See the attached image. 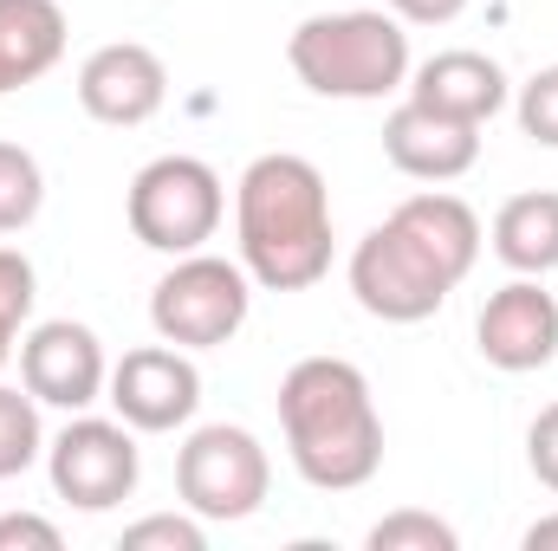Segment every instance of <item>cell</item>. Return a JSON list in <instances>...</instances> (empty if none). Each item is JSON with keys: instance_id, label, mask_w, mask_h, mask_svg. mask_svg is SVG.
Segmentation results:
<instances>
[{"instance_id": "6da1fadb", "label": "cell", "mask_w": 558, "mask_h": 551, "mask_svg": "<svg viewBox=\"0 0 558 551\" xmlns=\"http://www.w3.org/2000/svg\"><path fill=\"white\" fill-rule=\"evenodd\" d=\"M481 247V215L448 188H422L351 247V292L384 325H422L474 273Z\"/></svg>"}, {"instance_id": "7a4b0ae2", "label": "cell", "mask_w": 558, "mask_h": 551, "mask_svg": "<svg viewBox=\"0 0 558 551\" xmlns=\"http://www.w3.org/2000/svg\"><path fill=\"white\" fill-rule=\"evenodd\" d=\"M279 434L318 493H357L384 467V415L351 357H299L279 377Z\"/></svg>"}, {"instance_id": "3957f363", "label": "cell", "mask_w": 558, "mask_h": 551, "mask_svg": "<svg viewBox=\"0 0 558 551\" xmlns=\"http://www.w3.org/2000/svg\"><path fill=\"white\" fill-rule=\"evenodd\" d=\"M234 241L260 292H305L331 273V188L318 162L267 149L234 182Z\"/></svg>"}, {"instance_id": "277c9868", "label": "cell", "mask_w": 558, "mask_h": 551, "mask_svg": "<svg viewBox=\"0 0 558 551\" xmlns=\"http://www.w3.org/2000/svg\"><path fill=\"white\" fill-rule=\"evenodd\" d=\"M286 65L305 91L344 98V105H377L410 85V33L384 7H344V13H312L286 39Z\"/></svg>"}, {"instance_id": "5b68a950", "label": "cell", "mask_w": 558, "mask_h": 551, "mask_svg": "<svg viewBox=\"0 0 558 551\" xmlns=\"http://www.w3.org/2000/svg\"><path fill=\"white\" fill-rule=\"evenodd\" d=\"M124 215H131V234L149 254L182 260V254H202L221 234L228 188H221L215 162H202V156H156L131 175Z\"/></svg>"}, {"instance_id": "8992f818", "label": "cell", "mask_w": 558, "mask_h": 551, "mask_svg": "<svg viewBox=\"0 0 558 551\" xmlns=\"http://www.w3.org/2000/svg\"><path fill=\"white\" fill-rule=\"evenodd\" d=\"M274 461L254 428L241 421H202L175 448V493L202 526H241L267 506Z\"/></svg>"}, {"instance_id": "52a82bcc", "label": "cell", "mask_w": 558, "mask_h": 551, "mask_svg": "<svg viewBox=\"0 0 558 551\" xmlns=\"http://www.w3.org/2000/svg\"><path fill=\"white\" fill-rule=\"evenodd\" d=\"M254 311V279L241 260L221 254H182L149 292V331L182 351H221Z\"/></svg>"}, {"instance_id": "ba28073f", "label": "cell", "mask_w": 558, "mask_h": 551, "mask_svg": "<svg viewBox=\"0 0 558 551\" xmlns=\"http://www.w3.org/2000/svg\"><path fill=\"white\" fill-rule=\"evenodd\" d=\"M46 474L52 493L78 513H111L137 493L143 454L131 421H105V415H72L52 441H46Z\"/></svg>"}, {"instance_id": "9c48e42d", "label": "cell", "mask_w": 558, "mask_h": 551, "mask_svg": "<svg viewBox=\"0 0 558 551\" xmlns=\"http://www.w3.org/2000/svg\"><path fill=\"white\" fill-rule=\"evenodd\" d=\"M105 403L118 409V421H131L137 434H175L189 428L202 409V370L182 344H143L124 351L111 364V383H105Z\"/></svg>"}, {"instance_id": "30bf717a", "label": "cell", "mask_w": 558, "mask_h": 551, "mask_svg": "<svg viewBox=\"0 0 558 551\" xmlns=\"http://www.w3.org/2000/svg\"><path fill=\"white\" fill-rule=\"evenodd\" d=\"M20 383L33 390V403L65 415H85L105 383H111V364H105V344L92 325L78 318H46L20 338Z\"/></svg>"}, {"instance_id": "8fae6325", "label": "cell", "mask_w": 558, "mask_h": 551, "mask_svg": "<svg viewBox=\"0 0 558 551\" xmlns=\"http://www.w3.org/2000/svg\"><path fill=\"white\" fill-rule=\"evenodd\" d=\"M78 105L92 124H111V131H137L149 124L162 105H169V65L156 46L143 39H111L98 46L85 65H78Z\"/></svg>"}, {"instance_id": "7c38bea8", "label": "cell", "mask_w": 558, "mask_h": 551, "mask_svg": "<svg viewBox=\"0 0 558 551\" xmlns=\"http://www.w3.org/2000/svg\"><path fill=\"white\" fill-rule=\"evenodd\" d=\"M474 344L494 370L507 377H526V370H546L558 357V298L539 279H507L500 292H487L481 318H474Z\"/></svg>"}, {"instance_id": "4fadbf2b", "label": "cell", "mask_w": 558, "mask_h": 551, "mask_svg": "<svg viewBox=\"0 0 558 551\" xmlns=\"http://www.w3.org/2000/svg\"><path fill=\"white\" fill-rule=\"evenodd\" d=\"M384 156L410 175V182H454L481 162V124H454L441 111H428L416 98H403L384 118Z\"/></svg>"}, {"instance_id": "5bb4252c", "label": "cell", "mask_w": 558, "mask_h": 551, "mask_svg": "<svg viewBox=\"0 0 558 551\" xmlns=\"http://www.w3.org/2000/svg\"><path fill=\"white\" fill-rule=\"evenodd\" d=\"M403 91H410L416 105H428V111L454 118V124H487V118H500L507 98H513L500 59H487V52H474V46H454V52H435V59L410 65V85H403Z\"/></svg>"}, {"instance_id": "9a60e30c", "label": "cell", "mask_w": 558, "mask_h": 551, "mask_svg": "<svg viewBox=\"0 0 558 551\" xmlns=\"http://www.w3.org/2000/svg\"><path fill=\"white\" fill-rule=\"evenodd\" d=\"M65 59V7L59 0H0V98L39 85Z\"/></svg>"}, {"instance_id": "2e32d148", "label": "cell", "mask_w": 558, "mask_h": 551, "mask_svg": "<svg viewBox=\"0 0 558 551\" xmlns=\"http://www.w3.org/2000/svg\"><path fill=\"white\" fill-rule=\"evenodd\" d=\"M494 254L500 267L526 279H546L558 267V188H526L513 201H500L494 215Z\"/></svg>"}, {"instance_id": "e0dca14e", "label": "cell", "mask_w": 558, "mask_h": 551, "mask_svg": "<svg viewBox=\"0 0 558 551\" xmlns=\"http://www.w3.org/2000/svg\"><path fill=\"white\" fill-rule=\"evenodd\" d=\"M39 208H46V169H39V156L20 149V143H0V234L33 228Z\"/></svg>"}, {"instance_id": "ac0fdd59", "label": "cell", "mask_w": 558, "mask_h": 551, "mask_svg": "<svg viewBox=\"0 0 558 551\" xmlns=\"http://www.w3.org/2000/svg\"><path fill=\"white\" fill-rule=\"evenodd\" d=\"M39 454H46V428H39V403H33V390H26V383H20V390L0 383V480L26 474Z\"/></svg>"}, {"instance_id": "d6986e66", "label": "cell", "mask_w": 558, "mask_h": 551, "mask_svg": "<svg viewBox=\"0 0 558 551\" xmlns=\"http://www.w3.org/2000/svg\"><path fill=\"white\" fill-rule=\"evenodd\" d=\"M364 546H371V551H454V546H461V532H454L448 519H435V513H416V506H403V513L377 519Z\"/></svg>"}, {"instance_id": "ffe728a7", "label": "cell", "mask_w": 558, "mask_h": 551, "mask_svg": "<svg viewBox=\"0 0 558 551\" xmlns=\"http://www.w3.org/2000/svg\"><path fill=\"white\" fill-rule=\"evenodd\" d=\"M208 546V532H202V519L182 506V513H149L137 526H124V551H202Z\"/></svg>"}, {"instance_id": "44dd1931", "label": "cell", "mask_w": 558, "mask_h": 551, "mask_svg": "<svg viewBox=\"0 0 558 551\" xmlns=\"http://www.w3.org/2000/svg\"><path fill=\"white\" fill-rule=\"evenodd\" d=\"M513 111H520V131L539 143V149H558V65H539V72L520 85Z\"/></svg>"}, {"instance_id": "7402d4cb", "label": "cell", "mask_w": 558, "mask_h": 551, "mask_svg": "<svg viewBox=\"0 0 558 551\" xmlns=\"http://www.w3.org/2000/svg\"><path fill=\"white\" fill-rule=\"evenodd\" d=\"M33 298H39V273L20 247H0V318L7 325H26L33 318Z\"/></svg>"}, {"instance_id": "603a6c76", "label": "cell", "mask_w": 558, "mask_h": 551, "mask_svg": "<svg viewBox=\"0 0 558 551\" xmlns=\"http://www.w3.org/2000/svg\"><path fill=\"white\" fill-rule=\"evenodd\" d=\"M526 467H533V480L558 493V403L553 409L533 415V428H526Z\"/></svg>"}, {"instance_id": "cb8c5ba5", "label": "cell", "mask_w": 558, "mask_h": 551, "mask_svg": "<svg viewBox=\"0 0 558 551\" xmlns=\"http://www.w3.org/2000/svg\"><path fill=\"white\" fill-rule=\"evenodd\" d=\"M65 532L39 513H0V551H59Z\"/></svg>"}, {"instance_id": "d4e9b609", "label": "cell", "mask_w": 558, "mask_h": 551, "mask_svg": "<svg viewBox=\"0 0 558 551\" xmlns=\"http://www.w3.org/2000/svg\"><path fill=\"white\" fill-rule=\"evenodd\" d=\"M390 13L403 26H448V20L468 13V0H390Z\"/></svg>"}, {"instance_id": "484cf974", "label": "cell", "mask_w": 558, "mask_h": 551, "mask_svg": "<svg viewBox=\"0 0 558 551\" xmlns=\"http://www.w3.org/2000/svg\"><path fill=\"white\" fill-rule=\"evenodd\" d=\"M520 546H526V551H558V513H546V519H533Z\"/></svg>"}, {"instance_id": "4316f807", "label": "cell", "mask_w": 558, "mask_h": 551, "mask_svg": "<svg viewBox=\"0 0 558 551\" xmlns=\"http://www.w3.org/2000/svg\"><path fill=\"white\" fill-rule=\"evenodd\" d=\"M13 338H20V325H7V318H0V370H7V357H13Z\"/></svg>"}]
</instances>
